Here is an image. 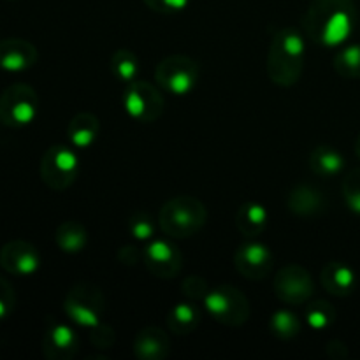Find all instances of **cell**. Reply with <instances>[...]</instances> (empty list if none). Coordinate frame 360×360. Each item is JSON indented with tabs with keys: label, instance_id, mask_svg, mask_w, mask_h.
I'll use <instances>...</instances> for the list:
<instances>
[{
	"label": "cell",
	"instance_id": "cell-1",
	"mask_svg": "<svg viewBox=\"0 0 360 360\" xmlns=\"http://www.w3.org/2000/svg\"><path fill=\"white\" fill-rule=\"evenodd\" d=\"M357 23L354 0H313L302 18L309 41L334 48L347 41Z\"/></svg>",
	"mask_w": 360,
	"mask_h": 360
},
{
	"label": "cell",
	"instance_id": "cell-2",
	"mask_svg": "<svg viewBox=\"0 0 360 360\" xmlns=\"http://www.w3.org/2000/svg\"><path fill=\"white\" fill-rule=\"evenodd\" d=\"M306 60V41L301 32L285 27L276 32L267 51V76L274 84L290 88L301 79Z\"/></svg>",
	"mask_w": 360,
	"mask_h": 360
},
{
	"label": "cell",
	"instance_id": "cell-3",
	"mask_svg": "<svg viewBox=\"0 0 360 360\" xmlns=\"http://www.w3.org/2000/svg\"><path fill=\"white\" fill-rule=\"evenodd\" d=\"M207 210L192 195H178L169 199L158 213L162 232L171 239H188L206 225Z\"/></svg>",
	"mask_w": 360,
	"mask_h": 360
},
{
	"label": "cell",
	"instance_id": "cell-4",
	"mask_svg": "<svg viewBox=\"0 0 360 360\" xmlns=\"http://www.w3.org/2000/svg\"><path fill=\"white\" fill-rule=\"evenodd\" d=\"M204 306L213 320L227 327L245 326L252 313L246 295L232 285L210 288L204 297Z\"/></svg>",
	"mask_w": 360,
	"mask_h": 360
},
{
	"label": "cell",
	"instance_id": "cell-5",
	"mask_svg": "<svg viewBox=\"0 0 360 360\" xmlns=\"http://www.w3.org/2000/svg\"><path fill=\"white\" fill-rule=\"evenodd\" d=\"M39 171H41V179L48 188L63 192L72 186L79 174V158L72 146L55 144L44 151Z\"/></svg>",
	"mask_w": 360,
	"mask_h": 360
},
{
	"label": "cell",
	"instance_id": "cell-6",
	"mask_svg": "<svg viewBox=\"0 0 360 360\" xmlns=\"http://www.w3.org/2000/svg\"><path fill=\"white\" fill-rule=\"evenodd\" d=\"M39 95L30 84H11L0 95V122L13 129L27 127L37 118Z\"/></svg>",
	"mask_w": 360,
	"mask_h": 360
},
{
	"label": "cell",
	"instance_id": "cell-7",
	"mask_svg": "<svg viewBox=\"0 0 360 360\" xmlns=\"http://www.w3.org/2000/svg\"><path fill=\"white\" fill-rule=\"evenodd\" d=\"M155 79L167 94L185 97L192 94L199 83V65L185 55L167 56L155 69Z\"/></svg>",
	"mask_w": 360,
	"mask_h": 360
},
{
	"label": "cell",
	"instance_id": "cell-8",
	"mask_svg": "<svg viewBox=\"0 0 360 360\" xmlns=\"http://www.w3.org/2000/svg\"><path fill=\"white\" fill-rule=\"evenodd\" d=\"M105 308V299L97 287L81 283L76 285L72 290L67 294L63 302V311L65 315L84 329H95L101 326V316Z\"/></svg>",
	"mask_w": 360,
	"mask_h": 360
},
{
	"label": "cell",
	"instance_id": "cell-9",
	"mask_svg": "<svg viewBox=\"0 0 360 360\" xmlns=\"http://www.w3.org/2000/svg\"><path fill=\"white\" fill-rule=\"evenodd\" d=\"M164 95L148 81L136 79L127 84V90L123 94V109L136 122H157L164 112Z\"/></svg>",
	"mask_w": 360,
	"mask_h": 360
},
{
	"label": "cell",
	"instance_id": "cell-10",
	"mask_svg": "<svg viewBox=\"0 0 360 360\" xmlns=\"http://www.w3.org/2000/svg\"><path fill=\"white\" fill-rule=\"evenodd\" d=\"M274 292L285 304H304L315 294V283L304 267L299 264H287L274 276Z\"/></svg>",
	"mask_w": 360,
	"mask_h": 360
},
{
	"label": "cell",
	"instance_id": "cell-11",
	"mask_svg": "<svg viewBox=\"0 0 360 360\" xmlns=\"http://www.w3.org/2000/svg\"><path fill=\"white\" fill-rule=\"evenodd\" d=\"M143 260L146 269L157 278L178 276L183 267V255L176 245L165 239H155L144 248Z\"/></svg>",
	"mask_w": 360,
	"mask_h": 360
},
{
	"label": "cell",
	"instance_id": "cell-12",
	"mask_svg": "<svg viewBox=\"0 0 360 360\" xmlns=\"http://www.w3.org/2000/svg\"><path fill=\"white\" fill-rule=\"evenodd\" d=\"M0 267L13 276H32L41 267V255L32 243L16 239L0 250Z\"/></svg>",
	"mask_w": 360,
	"mask_h": 360
},
{
	"label": "cell",
	"instance_id": "cell-13",
	"mask_svg": "<svg viewBox=\"0 0 360 360\" xmlns=\"http://www.w3.org/2000/svg\"><path fill=\"white\" fill-rule=\"evenodd\" d=\"M79 350V338L67 323H51L42 338V354L49 360H70Z\"/></svg>",
	"mask_w": 360,
	"mask_h": 360
},
{
	"label": "cell",
	"instance_id": "cell-14",
	"mask_svg": "<svg viewBox=\"0 0 360 360\" xmlns=\"http://www.w3.org/2000/svg\"><path fill=\"white\" fill-rule=\"evenodd\" d=\"M236 269L248 280H264L273 269V255L260 243H246L236 252Z\"/></svg>",
	"mask_w": 360,
	"mask_h": 360
},
{
	"label": "cell",
	"instance_id": "cell-15",
	"mask_svg": "<svg viewBox=\"0 0 360 360\" xmlns=\"http://www.w3.org/2000/svg\"><path fill=\"white\" fill-rule=\"evenodd\" d=\"M37 58V48L25 39L11 37L0 41V69L6 72H23L32 69Z\"/></svg>",
	"mask_w": 360,
	"mask_h": 360
},
{
	"label": "cell",
	"instance_id": "cell-16",
	"mask_svg": "<svg viewBox=\"0 0 360 360\" xmlns=\"http://www.w3.org/2000/svg\"><path fill=\"white\" fill-rule=\"evenodd\" d=\"M320 281L327 294L334 295V297H348L355 290L357 276L350 266L334 260V262L323 266L322 273H320Z\"/></svg>",
	"mask_w": 360,
	"mask_h": 360
},
{
	"label": "cell",
	"instance_id": "cell-17",
	"mask_svg": "<svg viewBox=\"0 0 360 360\" xmlns=\"http://www.w3.org/2000/svg\"><path fill=\"white\" fill-rule=\"evenodd\" d=\"M101 123L91 112H77L67 127V139L74 150H88L98 139Z\"/></svg>",
	"mask_w": 360,
	"mask_h": 360
},
{
	"label": "cell",
	"instance_id": "cell-18",
	"mask_svg": "<svg viewBox=\"0 0 360 360\" xmlns=\"http://www.w3.org/2000/svg\"><path fill=\"white\" fill-rule=\"evenodd\" d=\"M169 338L158 327H146L134 340V355L143 360H162L169 355Z\"/></svg>",
	"mask_w": 360,
	"mask_h": 360
},
{
	"label": "cell",
	"instance_id": "cell-19",
	"mask_svg": "<svg viewBox=\"0 0 360 360\" xmlns=\"http://www.w3.org/2000/svg\"><path fill=\"white\" fill-rule=\"evenodd\" d=\"M326 207V199L316 188L309 185L295 186L288 195V210L297 217H315Z\"/></svg>",
	"mask_w": 360,
	"mask_h": 360
},
{
	"label": "cell",
	"instance_id": "cell-20",
	"mask_svg": "<svg viewBox=\"0 0 360 360\" xmlns=\"http://www.w3.org/2000/svg\"><path fill=\"white\" fill-rule=\"evenodd\" d=\"M308 165L320 178H334L345 169V157L330 146H319L309 153Z\"/></svg>",
	"mask_w": 360,
	"mask_h": 360
},
{
	"label": "cell",
	"instance_id": "cell-21",
	"mask_svg": "<svg viewBox=\"0 0 360 360\" xmlns=\"http://www.w3.org/2000/svg\"><path fill=\"white\" fill-rule=\"evenodd\" d=\"M236 225L239 232L248 238H257L267 227V211L259 202H245L236 213Z\"/></svg>",
	"mask_w": 360,
	"mask_h": 360
},
{
	"label": "cell",
	"instance_id": "cell-22",
	"mask_svg": "<svg viewBox=\"0 0 360 360\" xmlns=\"http://www.w3.org/2000/svg\"><path fill=\"white\" fill-rule=\"evenodd\" d=\"M55 243L65 253H79L86 248L88 234L83 224L76 220H67L58 225L55 232Z\"/></svg>",
	"mask_w": 360,
	"mask_h": 360
},
{
	"label": "cell",
	"instance_id": "cell-23",
	"mask_svg": "<svg viewBox=\"0 0 360 360\" xmlns=\"http://www.w3.org/2000/svg\"><path fill=\"white\" fill-rule=\"evenodd\" d=\"M200 323L199 308L190 302H179L169 311L167 315V327L174 334H186L193 333Z\"/></svg>",
	"mask_w": 360,
	"mask_h": 360
},
{
	"label": "cell",
	"instance_id": "cell-24",
	"mask_svg": "<svg viewBox=\"0 0 360 360\" xmlns=\"http://www.w3.org/2000/svg\"><path fill=\"white\" fill-rule=\"evenodd\" d=\"M139 58L130 49H118L111 56V72L122 83H132L139 77Z\"/></svg>",
	"mask_w": 360,
	"mask_h": 360
},
{
	"label": "cell",
	"instance_id": "cell-25",
	"mask_svg": "<svg viewBox=\"0 0 360 360\" xmlns=\"http://www.w3.org/2000/svg\"><path fill=\"white\" fill-rule=\"evenodd\" d=\"M334 69L347 79H360V44L340 49L334 56Z\"/></svg>",
	"mask_w": 360,
	"mask_h": 360
},
{
	"label": "cell",
	"instance_id": "cell-26",
	"mask_svg": "<svg viewBox=\"0 0 360 360\" xmlns=\"http://www.w3.org/2000/svg\"><path fill=\"white\" fill-rule=\"evenodd\" d=\"M336 320V309L327 301H315L306 309V322L313 330H323Z\"/></svg>",
	"mask_w": 360,
	"mask_h": 360
},
{
	"label": "cell",
	"instance_id": "cell-27",
	"mask_svg": "<svg viewBox=\"0 0 360 360\" xmlns=\"http://www.w3.org/2000/svg\"><path fill=\"white\" fill-rule=\"evenodd\" d=\"M271 330L280 340H292L301 333V323L294 313L288 309H280L271 316Z\"/></svg>",
	"mask_w": 360,
	"mask_h": 360
},
{
	"label": "cell",
	"instance_id": "cell-28",
	"mask_svg": "<svg viewBox=\"0 0 360 360\" xmlns=\"http://www.w3.org/2000/svg\"><path fill=\"white\" fill-rule=\"evenodd\" d=\"M343 197L347 206L354 213L360 214V167L348 172L347 178L343 179Z\"/></svg>",
	"mask_w": 360,
	"mask_h": 360
},
{
	"label": "cell",
	"instance_id": "cell-29",
	"mask_svg": "<svg viewBox=\"0 0 360 360\" xmlns=\"http://www.w3.org/2000/svg\"><path fill=\"white\" fill-rule=\"evenodd\" d=\"M129 231L139 241H148L155 234L153 220L146 213H136L129 220Z\"/></svg>",
	"mask_w": 360,
	"mask_h": 360
},
{
	"label": "cell",
	"instance_id": "cell-30",
	"mask_svg": "<svg viewBox=\"0 0 360 360\" xmlns=\"http://www.w3.org/2000/svg\"><path fill=\"white\" fill-rule=\"evenodd\" d=\"M210 292V285L200 276H188L183 280V294L190 299H202Z\"/></svg>",
	"mask_w": 360,
	"mask_h": 360
},
{
	"label": "cell",
	"instance_id": "cell-31",
	"mask_svg": "<svg viewBox=\"0 0 360 360\" xmlns=\"http://www.w3.org/2000/svg\"><path fill=\"white\" fill-rule=\"evenodd\" d=\"M151 11L160 14H176L186 9L190 0H143Z\"/></svg>",
	"mask_w": 360,
	"mask_h": 360
},
{
	"label": "cell",
	"instance_id": "cell-32",
	"mask_svg": "<svg viewBox=\"0 0 360 360\" xmlns=\"http://www.w3.org/2000/svg\"><path fill=\"white\" fill-rule=\"evenodd\" d=\"M16 304V295L6 278L0 276V320L7 319Z\"/></svg>",
	"mask_w": 360,
	"mask_h": 360
},
{
	"label": "cell",
	"instance_id": "cell-33",
	"mask_svg": "<svg viewBox=\"0 0 360 360\" xmlns=\"http://www.w3.org/2000/svg\"><path fill=\"white\" fill-rule=\"evenodd\" d=\"M115 341V334H112V329L109 326H97L95 329H91V343L97 345L98 348H109Z\"/></svg>",
	"mask_w": 360,
	"mask_h": 360
},
{
	"label": "cell",
	"instance_id": "cell-34",
	"mask_svg": "<svg viewBox=\"0 0 360 360\" xmlns=\"http://www.w3.org/2000/svg\"><path fill=\"white\" fill-rule=\"evenodd\" d=\"M355 153H357V157L360 160V136L357 137V143H355Z\"/></svg>",
	"mask_w": 360,
	"mask_h": 360
}]
</instances>
